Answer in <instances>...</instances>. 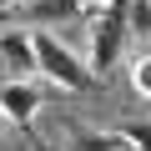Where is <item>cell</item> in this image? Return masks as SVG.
Segmentation results:
<instances>
[{"label": "cell", "instance_id": "cell-1", "mask_svg": "<svg viewBox=\"0 0 151 151\" xmlns=\"http://www.w3.org/2000/svg\"><path fill=\"white\" fill-rule=\"evenodd\" d=\"M35 35V70L40 81L60 86V91H96V70L86 55H76L55 30H30Z\"/></svg>", "mask_w": 151, "mask_h": 151}, {"label": "cell", "instance_id": "cell-2", "mask_svg": "<svg viewBox=\"0 0 151 151\" xmlns=\"http://www.w3.org/2000/svg\"><path fill=\"white\" fill-rule=\"evenodd\" d=\"M0 65H5L10 81L40 76V70H35V35L20 30V25H5V30H0Z\"/></svg>", "mask_w": 151, "mask_h": 151}, {"label": "cell", "instance_id": "cell-3", "mask_svg": "<svg viewBox=\"0 0 151 151\" xmlns=\"http://www.w3.org/2000/svg\"><path fill=\"white\" fill-rule=\"evenodd\" d=\"M35 116H40V91L30 81H0V121L30 131Z\"/></svg>", "mask_w": 151, "mask_h": 151}, {"label": "cell", "instance_id": "cell-4", "mask_svg": "<svg viewBox=\"0 0 151 151\" xmlns=\"http://www.w3.org/2000/svg\"><path fill=\"white\" fill-rule=\"evenodd\" d=\"M25 15L30 20H76V15H96V0H25Z\"/></svg>", "mask_w": 151, "mask_h": 151}, {"label": "cell", "instance_id": "cell-5", "mask_svg": "<svg viewBox=\"0 0 151 151\" xmlns=\"http://www.w3.org/2000/svg\"><path fill=\"white\" fill-rule=\"evenodd\" d=\"M60 151H121V136H116V131H86V126H81V131L65 136Z\"/></svg>", "mask_w": 151, "mask_h": 151}, {"label": "cell", "instance_id": "cell-6", "mask_svg": "<svg viewBox=\"0 0 151 151\" xmlns=\"http://www.w3.org/2000/svg\"><path fill=\"white\" fill-rule=\"evenodd\" d=\"M116 136H121V146H131V151H151V121H121Z\"/></svg>", "mask_w": 151, "mask_h": 151}, {"label": "cell", "instance_id": "cell-7", "mask_svg": "<svg viewBox=\"0 0 151 151\" xmlns=\"http://www.w3.org/2000/svg\"><path fill=\"white\" fill-rule=\"evenodd\" d=\"M131 91L141 101H151V55H136L131 60Z\"/></svg>", "mask_w": 151, "mask_h": 151}, {"label": "cell", "instance_id": "cell-8", "mask_svg": "<svg viewBox=\"0 0 151 151\" xmlns=\"http://www.w3.org/2000/svg\"><path fill=\"white\" fill-rule=\"evenodd\" d=\"M126 25H131V35H151V0H131Z\"/></svg>", "mask_w": 151, "mask_h": 151}, {"label": "cell", "instance_id": "cell-9", "mask_svg": "<svg viewBox=\"0 0 151 151\" xmlns=\"http://www.w3.org/2000/svg\"><path fill=\"white\" fill-rule=\"evenodd\" d=\"M25 151H50V146H45L40 136H30V131H25Z\"/></svg>", "mask_w": 151, "mask_h": 151}, {"label": "cell", "instance_id": "cell-10", "mask_svg": "<svg viewBox=\"0 0 151 151\" xmlns=\"http://www.w3.org/2000/svg\"><path fill=\"white\" fill-rule=\"evenodd\" d=\"M5 25H10V10H0V30H5Z\"/></svg>", "mask_w": 151, "mask_h": 151}, {"label": "cell", "instance_id": "cell-11", "mask_svg": "<svg viewBox=\"0 0 151 151\" xmlns=\"http://www.w3.org/2000/svg\"><path fill=\"white\" fill-rule=\"evenodd\" d=\"M10 5H15V0H0V10H10Z\"/></svg>", "mask_w": 151, "mask_h": 151}, {"label": "cell", "instance_id": "cell-12", "mask_svg": "<svg viewBox=\"0 0 151 151\" xmlns=\"http://www.w3.org/2000/svg\"><path fill=\"white\" fill-rule=\"evenodd\" d=\"M0 81H10V76H5V65H0Z\"/></svg>", "mask_w": 151, "mask_h": 151}, {"label": "cell", "instance_id": "cell-13", "mask_svg": "<svg viewBox=\"0 0 151 151\" xmlns=\"http://www.w3.org/2000/svg\"><path fill=\"white\" fill-rule=\"evenodd\" d=\"M0 126H5V121H0Z\"/></svg>", "mask_w": 151, "mask_h": 151}]
</instances>
